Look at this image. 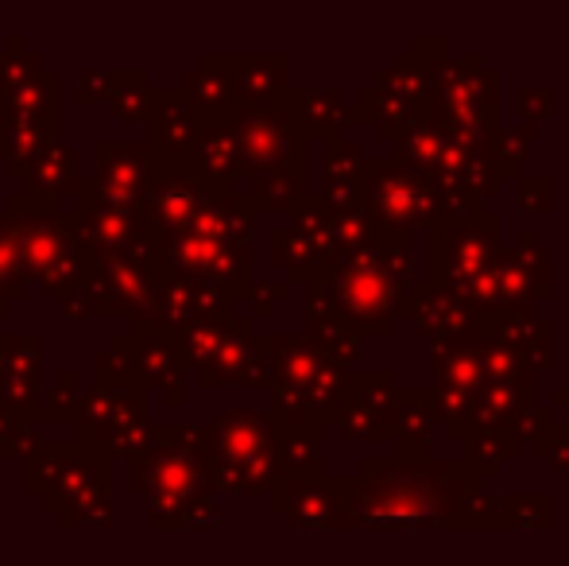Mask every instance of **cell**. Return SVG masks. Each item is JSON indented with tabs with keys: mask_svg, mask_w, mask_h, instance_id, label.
Here are the masks:
<instances>
[{
	"mask_svg": "<svg viewBox=\"0 0 569 566\" xmlns=\"http://www.w3.org/2000/svg\"><path fill=\"white\" fill-rule=\"evenodd\" d=\"M407 51L411 54H419L422 62H438V59H446V54H450V39L446 36H415V43L407 47Z\"/></svg>",
	"mask_w": 569,
	"mask_h": 566,
	"instance_id": "cell-57",
	"label": "cell"
},
{
	"mask_svg": "<svg viewBox=\"0 0 569 566\" xmlns=\"http://www.w3.org/2000/svg\"><path fill=\"white\" fill-rule=\"evenodd\" d=\"M256 206L248 195L240 190H210L206 202L198 206L194 221H190L182 234H198V237H213V241L226 245H248L256 229Z\"/></svg>",
	"mask_w": 569,
	"mask_h": 566,
	"instance_id": "cell-23",
	"label": "cell"
},
{
	"mask_svg": "<svg viewBox=\"0 0 569 566\" xmlns=\"http://www.w3.org/2000/svg\"><path fill=\"white\" fill-rule=\"evenodd\" d=\"M120 357L128 361V369L140 377L143 388H159L167 404H182V377H187V365L179 357L171 334L159 330L151 318H136L128 326V334H117L113 346Z\"/></svg>",
	"mask_w": 569,
	"mask_h": 566,
	"instance_id": "cell-15",
	"label": "cell"
},
{
	"mask_svg": "<svg viewBox=\"0 0 569 566\" xmlns=\"http://www.w3.org/2000/svg\"><path fill=\"white\" fill-rule=\"evenodd\" d=\"M531 143H535V125H500L492 132V143H488V159H492V171L500 182L519 179V167L527 163L531 156Z\"/></svg>",
	"mask_w": 569,
	"mask_h": 566,
	"instance_id": "cell-40",
	"label": "cell"
},
{
	"mask_svg": "<svg viewBox=\"0 0 569 566\" xmlns=\"http://www.w3.org/2000/svg\"><path fill=\"white\" fill-rule=\"evenodd\" d=\"M182 93L198 113H232L237 109V90L226 67V54H202L194 70L182 78Z\"/></svg>",
	"mask_w": 569,
	"mask_h": 566,
	"instance_id": "cell-30",
	"label": "cell"
},
{
	"mask_svg": "<svg viewBox=\"0 0 569 566\" xmlns=\"http://www.w3.org/2000/svg\"><path fill=\"white\" fill-rule=\"evenodd\" d=\"M287 295H291V284H252L244 295L237 299V307H248L240 318H248V322H256V318H268L271 315V307L276 302H283Z\"/></svg>",
	"mask_w": 569,
	"mask_h": 566,
	"instance_id": "cell-53",
	"label": "cell"
},
{
	"mask_svg": "<svg viewBox=\"0 0 569 566\" xmlns=\"http://www.w3.org/2000/svg\"><path fill=\"white\" fill-rule=\"evenodd\" d=\"M547 532L555 528L550 493H500V532Z\"/></svg>",
	"mask_w": 569,
	"mask_h": 566,
	"instance_id": "cell-39",
	"label": "cell"
},
{
	"mask_svg": "<svg viewBox=\"0 0 569 566\" xmlns=\"http://www.w3.org/2000/svg\"><path fill=\"white\" fill-rule=\"evenodd\" d=\"M430 388H399L396 396V461H430Z\"/></svg>",
	"mask_w": 569,
	"mask_h": 566,
	"instance_id": "cell-28",
	"label": "cell"
},
{
	"mask_svg": "<svg viewBox=\"0 0 569 566\" xmlns=\"http://www.w3.org/2000/svg\"><path fill=\"white\" fill-rule=\"evenodd\" d=\"M295 121H299L302 140L333 143L345 137L349 125V101L338 86H318V90H291Z\"/></svg>",
	"mask_w": 569,
	"mask_h": 566,
	"instance_id": "cell-27",
	"label": "cell"
},
{
	"mask_svg": "<svg viewBox=\"0 0 569 566\" xmlns=\"http://www.w3.org/2000/svg\"><path fill=\"white\" fill-rule=\"evenodd\" d=\"M535 454H539V461H547L550 469L569 474V419H562V424L555 419V427L535 443Z\"/></svg>",
	"mask_w": 569,
	"mask_h": 566,
	"instance_id": "cell-54",
	"label": "cell"
},
{
	"mask_svg": "<svg viewBox=\"0 0 569 566\" xmlns=\"http://www.w3.org/2000/svg\"><path fill=\"white\" fill-rule=\"evenodd\" d=\"M396 396L399 385L388 369L349 373L341 411L333 419L345 443H396Z\"/></svg>",
	"mask_w": 569,
	"mask_h": 566,
	"instance_id": "cell-14",
	"label": "cell"
},
{
	"mask_svg": "<svg viewBox=\"0 0 569 566\" xmlns=\"http://www.w3.org/2000/svg\"><path fill=\"white\" fill-rule=\"evenodd\" d=\"M109 101H113L120 121H148V106H151L148 75H143V70H132V75H117Z\"/></svg>",
	"mask_w": 569,
	"mask_h": 566,
	"instance_id": "cell-47",
	"label": "cell"
},
{
	"mask_svg": "<svg viewBox=\"0 0 569 566\" xmlns=\"http://www.w3.org/2000/svg\"><path fill=\"white\" fill-rule=\"evenodd\" d=\"M98 369V385L90 396H78L74 424L90 446H98L109 461L132 458L140 450L143 435H148V388L140 385L128 361L117 349L93 361Z\"/></svg>",
	"mask_w": 569,
	"mask_h": 566,
	"instance_id": "cell-5",
	"label": "cell"
},
{
	"mask_svg": "<svg viewBox=\"0 0 569 566\" xmlns=\"http://www.w3.org/2000/svg\"><path fill=\"white\" fill-rule=\"evenodd\" d=\"M109 485V458L82 435L74 443H43L28 458V493L59 516L62 528H106L113 520Z\"/></svg>",
	"mask_w": 569,
	"mask_h": 566,
	"instance_id": "cell-3",
	"label": "cell"
},
{
	"mask_svg": "<svg viewBox=\"0 0 569 566\" xmlns=\"http://www.w3.org/2000/svg\"><path fill=\"white\" fill-rule=\"evenodd\" d=\"M287 226L271 229V260L283 268L291 280H318L333 260V214L318 195H307L291 214Z\"/></svg>",
	"mask_w": 569,
	"mask_h": 566,
	"instance_id": "cell-12",
	"label": "cell"
},
{
	"mask_svg": "<svg viewBox=\"0 0 569 566\" xmlns=\"http://www.w3.org/2000/svg\"><path fill=\"white\" fill-rule=\"evenodd\" d=\"M206 469L213 497L229 493H271L283 477L276 454V424L268 411L232 408L206 424Z\"/></svg>",
	"mask_w": 569,
	"mask_h": 566,
	"instance_id": "cell-4",
	"label": "cell"
},
{
	"mask_svg": "<svg viewBox=\"0 0 569 566\" xmlns=\"http://www.w3.org/2000/svg\"><path fill=\"white\" fill-rule=\"evenodd\" d=\"M419 117H422V109L399 106V101H383L380 93H376V113H372L376 137H380L383 143H391V148H396V143L407 137V129H411Z\"/></svg>",
	"mask_w": 569,
	"mask_h": 566,
	"instance_id": "cell-48",
	"label": "cell"
},
{
	"mask_svg": "<svg viewBox=\"0 0 569 566\" xmlns=\"http://www.w3.org/2000/svg\"><path fill=\"white\" fill-rule=\"evenodd\" d=\"M237 90V106H263L291 90V59L287 54H226Z\"/></svg>",
	"mask_w": 569,
	"mask_h": 566,
	"instance_id": "cell-24",
	"label": "cell"
},
{
	"mask_svg": "<svg viewBox=\"0 0 569 566\" xmlns=\"http://www.w3.org/2000/svg\"><path fill=\"white\" fill-rule=\"evenodd\" d=\"M39 75H43V59L23 51V39L16 36L12 43H8V51L0 54V93L28 82V78H39Z\"/></svg>",
	"mask_w": 569,
	"mask_h": 566,
	"instance_id": "cell-49",
	"label": "cell"
},
{
	"mask_svg": "<svg viewBox=\"0 0 569 566\" xmlns=\"http://www.w3.org/2000/svg\"><path fill=\"white\" fill-rule=\"evenodd\" d=\"M8 221L20 241L28 276H36L39 287L51 295L70 291L86 280V257L70 234V218L54 206H36L23 195L8 198Z\"/></svg>",
	"mask_w": 569,
	"mask_h": 566,
	"instance_id": "cell-7",
	"label": "cell"
},
{
	"mask_svg": "<svg viewBox=\"0 0 569 566\" xmlns=\"http://www.w3.org/2000/svg\"><path fill=\"white\" fill-rule=\"evenodd\" d=\"M98 171H93V190L106 202L124 206V210H143L148 202V171H151V151L148 140H101L93 148Z\"/></svg>",
	"mask_w": 569,
	"mask_h": 566,
	"instance_id": "cell-17",
	"label": "cell"
},
{
	"mask_svg": "<svg viewBox=\"0 0 569 566\" xmlns=\"http://www.w3.org/2000/svg\"><path fill=\"white\" fill-rule=\"evenodd\" d=\"M318 291L326 295L330 310L349 322L360 338H388L396 322L407 315V287L411 280L388 276L372 257V245L360 252L333 257L318 280Z\"/></svg>",
	"mask_w": 569,
	"mask_h": 566,
	"instance_id": "cell-6",
	"label": "cell"
},
{
	"mask_svg": "<svg viewBox=\"0 0 569 566\" xmlns=\"http://www.w3.org/2000/svg\"><path fill=\"white\" fill-rule=\"evenodd\" d=\"M430 373H435V385L442 388H465V393L485 388L480 334L469 341H438V346H430Z\"/></svg>",
	"mask_w": 569,
	"mask_h": 566,
	"instance_id": "cell-31",
	"label": "cell"
},
{
	"mask_svg": "<svg viewBox=\"0 0 569 566\" xmlns=\"http://www.w3.org/2000/svg\"><path fill=\"white\" fill-rule=\"evenodd\" d=\"M442 179H453L461 190H469V195H477L480 202H485V195H500L503 182L496 179L492 171V159H488V151H469V148H457V143L446 140V151H442V163H438V171Z\"/></svg>",
	"mask_w": 569,
	"mask_h": 566,
	"instance_id": "cell-35",
	"label": "cell"
},
{
	"mask_svg": "<svg viewBox=\"0 0 569 566\" xmlns=\"http://www.w3.org/2000/svg\"><path fill=\"white\" fill-rule=\"evenodd\" d=\"M383 101H399V106H411V109H422L427 101V90H430V67L411 51H399L391 59V67L380 70L372 86Z\"/></svg>",
	"mask_w": 569,
	"mask_h": 566,
	"instance_id": "cell-34",
	"label": "cell"
},
{
	"mask_svg": "<svg viewBox=\"0 0 569 566\" xmlns=\"http://www.w3.org/2000/svg\"><path fill=\"white\" fill-rule=\"evenodd\" d=\"M407 315L419 326V334L438 346V341H469L480 334V318L457 291L430 280H415L407 287Z\"/></svg>",
	"mask_w": 569,
	"mask_h": 566,
	"instance_id": "cell-18",
	"label": "cell"
},
{
	"mask_svg": "<svg viewBox=\"0 0 569 566\" xmlns=\"http://www.w3.org/2000/svg\"><path fill=\"white\" fill-rule=\"evenodd\" d=\"M39 369H43V338L39 334L0 338V408L28 419L39 388H43Z\"/></svg>",
	"mask_w": 569,
	"mask_h": 566,
	"instance_id": "cell-21",
	"label": "cell"
},
{
	"mask_svg": "<svg viewBox=\"0 0 569 566\" xmlns=\"http://www.w3.org/2000/svg\"><path fill=\"white\" fill-rule=\"evenodd\" d=\"M511 257H516V265L527 272V280L539 287L542 302L555 299V268H550V257H547V249H542V241H539V229H519Z\"/></svg>",
	"mask_w": 569,
	"mask_h": 566,
	"instance_id": "cell-41",
	"label": "cell"
},
{
	"mask_svg": "<svg viewBox=\"0 0 569 566\" xmlns=\"http://www.w3.org/2000/svg\"><path fill=\"white\" fill-rule=\"evenodd\" d=\"M503 249V221L500 214L480 210L472 218L438 221L430 229V284L453 287L465 276H477Z\"/></svg>",
	"mask_w": 569,
	"mask_h": 566,
	"instance_id": "cell-11",
	"label": "cell"
},
{
	"mask_svg": "<svg viewBox=\"0 0 569 566\" xmlns=\"http://www.w3.org/2000/svg\"><path fill=\"white\" fill-rule=\"evenodd\" d=\"M480 330L500 334V338L523 357L527 369H531L535 377H539V373H550V365H555V318H550V310H539V307L516 310V315L480 326Z\"/></svg>",
	"mask_w": 569,
	"mask_h": 566,
	"instance_id": "cell-25",
	"label": "cell"
},
{
	"mask_svg": "<svg viewBox=\"0 0 569 566\" xmlns=\"http://www.w3.org/2000/svg\"><path fill=\"white\" fill-rule=\"evenodd\" d=\"M20 424H23V416H12V411H4V408H0V438H4V435H12V430L20 427Z\"/></svg>",
	"mask_w": 569,
	"mask_h": 566,
	"instance_id": "cell-58",
	"label": "cell"
},
{
	"mask_svg": "<svg viewBox=\"0 0 569 566\" xmlns=\"http://www.w3.org/2000/svg\"><path fill=\"white\" fill-rule=\"evenodd\" d=\"M555 408L550 404H527V408L516 411V419H511V435H516V443H539L542 435H547L550 427H555Z\"/></svg>",
	"mask_w": 569,
	"mask_h": 566,
	"instance_id": "cell-51",
	"label": "cell"
},
{
	"mask_svg": "<svg viewBox=\"0 0 569 566\" xmlns=\"http://www.w3.org/2000/svg\"><path fill=\"white\" fill-rule=\"evenodd\" d=\"M54 121L59 117H12V113H0V159H4L8 175L12 179H23L28 163L54 143Z\"/></svg>",
	"mask_w": 569,
	"mask_h": 566,
	"instance_id": "cell-29",
	"label": "cell"
},
{
	"mask_svg": "<svg viewBox=\"0 0 569 566\" xmlns=\"http://www.w3.org/2000/svg\"><path fill=\"white\" fill-rule=\"evenodd\" d=\"M480 485L485 481L472 477L461 458H365L352 477H338V532L435 528L450 520L461 497H469Z\"/></svg>",
	"mask_w": 569,
	"mask_h": 566,
	"instance_id": "cell-1",
	"label": "cell"
},
{
	"mask_svg": "<svg viewBox=\"0 0 569 566\" xmlns=\"http://www.w3.org/2000/svg\"><path fill=\"white\" fill-rule=\"evenodd\" d=\"M198 385L202 388H221V385L268 388V349H263V334H256L248 318H240V315L229 318L213 357L198 369Z\"/></svg>",
	"mask_w": 569,
	"mask_h": 566,
	"instance_id": "cell-16",
	"label": "cell"
},
{
	"mask_svg": "<svg viewBox=\"0 0 569 566\" xmlns=\"http://www.w3.org/2000/svg\"><path fill=\"white\" fill-rule=\"evenodd\" d=\"M232 129L240 148V179H260L276 167L307 159V140L295 121L291 90L263 106H237L232 109Z\"/></svg>",
	"mask_w": 569,
	"mask_h": 566,
	"instance_id": "cell-9",
	"label": "cell"
},
{
	"mask_svg": "<svg viewBox=\"0 0 569 566\" xmlns=\"http://www.w3.org/2000/svg\"><path fill=\"white\" fill-rule=\"evenodd\" d=\"M516 106L523 113V125H539L555 117V90L550 86H527V90H519Z\"/></svg>",
	"mask_w": 569,
	"mask_h": 566,
	"instance_id": "cell-55",
	"label": "cell"
},
{
	"mask_svg": "<svg viewBox=\"0 0 569 566\" xmlns=\"http://www.w3.org/2000/svg\"><path fill=\"white\" fill-rule=\"evenodd\" d=\"M566 400H569V385H566ZM566 411H569V404H566Z\"/></svg>",
	"mask_w": 569,
	"mask_h": 566,
	"instance_id": "cell-60",
	"label": "cell"
},
{
	"mask_svg": "<svg viewBox=\"0 0 569 566\" xmlns=\"http://www.w3.org/2000/svg\"><path fill=\"white\" fill-rule=\"evenodd\" d=\"M365 159L360 156V143L357 140H333L326 143V156H322V190L330 187H345V182H360V171H365Z\"/></svg>",
	"mask_w": 569,
	"mask_h": 566,
	"instance_id": "cell-46",
	"label": "cell"
},
{
	"mask_svg": "<svg viewBox=\"0 0 569 566\" xmlns=\"http://www.w3.org/2000/svg\"><path fill=\"white\" fill-rule=\"evenodd\" d=\"M500 70L485 67L480 54H446L430 62V90L422 101V117L450 113H488L500 117Z\"/></svg>",
	"mask_w": 569,
	"mask_h": 566,
	"instance_id": "cell-13",
	"label": "cell"
},
{
	"mask_svg": "<svg viewBox=\"0 0 569 566\" xmlns=\"http://www.w3.org/2000/svg\"><path fill=\"white\" fill-rule=\"evenodd\" d=\"M28 265H23L20 241H16V229L8 221V214H0V299L12 302L20 295H28Z\"/></svg>",
	"mask_w": 569,
	"mask_h": 566,
	"instance_id": "cell-43",
	"label": "cell"
},
{
	"mask_svg": "<svg viewBox=\"0 0 569 566\" xmlns=\"http://www.w3.org/2000/svg\"><path fill=\"white\" fill-rule=\"evenodd\" d=\"M396 151H399L396 159H403V163H411V167H419V171L435 175L438 163H442L446 137L435 129V125H427L419 117V121H415L411 129H407V137L396 143Z\"/></svg>",
	"mask_w": 569,
	"mask_h": 566,
	"instance_id": "cell-42",
	"label": "cell"
},
{
	"mask_svg": "<svg viewBox=\"0 0 569 566\" xmlns=\"http://www.w3.org/2000/svg\"><path fill=\"white\" fill-rule=\"evenodd\" d=\"M190 280L218 287L232 295V302L248 291L252 280V249L248 245H226L198 234H167L159 237V280Z\"/></svg>",
	"mask_w": 569,
	"mask_h": 566,
	"instance_id": "cell-10",
	"label": "cell"
},
{
	"mask_svg": "<svg viewBox=\"0 0 569 566\" xmlns=\"http://www.w3.org/2000/svg\"><path fill=\"white\" fill-rule=\"evenodd\" d=\"M461 446H465V454H461L465 469H469L472 477H480V481H485V477L503 474V466L519 458V443H516V435H511L508 427L472 435L469 443H461Z\"/></svg>",
	"mask_w": 569,
	"mask_h": 566,
	"instance_id": "cell-38",
	"label": "cell"
},
{
	"mask_svg": "<svg viewBox=\"0 0 569 566\" xmlns=\"http://www.w3.org/2000/svg\"><path fill=\"white\" fill-rule=\"evenodd\" d=\"M268 497L271 513L295 528H338V477H279Z\"/></svg>",
	"mask_w": 569,
	"mask_h": 566,
	"instance_id": "cell-20",
	"label": "cell"
},
{
	"mask_svg": "<svg viewBox=\"0 0 569 566\" xmlns=\"http://www.w3.org/2000/svg\"><path fill=\"white\" fill-rule=\"evenodd\" d=\"M480 361H485V385L535 396V373L527 369V361L500 338V334L480 330Z\"/></svg>",
	"mask_w": 569,
	"mask_h": 566,
	"instance_id": "cell-36",
	"label": "cell"
},
{
	"mask_svg": "<svg viewBox=\"0 0 569 566\" xmlns=\"http://www.w3.org/2000/svg\"><path fill=\"white\" fill-rule=\"evenodd\" d=\"M128 481L148 500L151 528H213L218 500L206 469V430L190 424L148 427L140 450L128 458Z\"/></svg>",
	"mask_w": 569,
	"mask_h": 566,
	"instance_id": "cell-2",
	"label": "cell"
},
{
	"mask_svg": "<svg viewBox=\"0 0 569 566\" xmlns=\"http://www.w3.org/2000/svg\"><path fill=\"white\" fill-rule=\"evenodd\" d=\"M307 341L322 354L326 365H333L338 373H349L360 357V334L349 322H341L333 310L322 315H307Z\"/></svg>",
	"mask_w": 569,
	"mask_h": 566,
	"instance_id": "cell-33",
	"label": "cell"
},
{
	"mask_svg": "<svg viewBox=\"0 0 569 566\" xmlns=\"http://www.w3.org/2000/svg\"><path fill=\"white\" fill-rule=\"evenodd\" d=\"M372 257L388 276L411 280L415 265V234H399V229H376L372 234Z\"/></svg>",
	"mask_w": 569,
	"mask_h": 566,
	"instance_id": "cell-45",
	"label": "cell"
},
{
	"mask_svg": "<svg viewBox=\"0 0 569 566\" xmlns=\"http://www.w3.org/2000/svg\"><path fill=\"white\" fill-rule=\"evenodd\" d=\"M190 171L210 190H237L240 148H237V129H232V113H202L194 156H190Z\"/></svg>",
	"mask_w": 569,
	"mask_h": 566,
	"instance_id": "cell-22",
	"label": "cell"
},
{
	"mask_svg": "<svg viewBox=\"0 0 569 566\" xmlns=\"http://www.w3.org/2000/svg\"><path fill=\"white\" fill-rule=\"evenodd\" d=\"M4 310H8V302H4V299H0V315H4Z\"/></svg>",
	"mask_w": 569,
	"mask_h": 566,
	"instance_id": "cell-59",
	"label": "cell"
},
{
	"mask_svg": "<svg viewBox=\"0 0 569 566\" xmlns=\"http://www.w3.org/2000/svg\"><path fill=\"white\" fill-rule=\"evenodd\" d=\"M43 404H47V408L31 411V416H39V419H74V408H78V377H74V373L62 369L59 373V385L47 393Z\"/></svg>",
	"mask_w": 569,
	"mask_h": 566,
	"instance_id": "cell-52",
	"label": "cell"
},
{
	"mask_svg": "<svg viewBox=\"0 0 569 566\" xmlns=\"http://www.w3.org/2000/svg\"><path fill=\"white\" fill-rule=\"evenodd\" d=\"M74 190H78L74 148H70V143H62V140H54L28 163L20 195L28 198V202H36V206H54V210H59L62 198L74 195Z\"/></svg>",
	"mask_w": 569,
	"mask_h": 566,
	"instance_id": "cell-26",
	"label": "cell"
},
{
	"mask_svg": "<svg viewBox=\"0 0 569 566\" xmlns=\"http://www.w3.org/2000/svg\"><path fill=\"white\" fill-rule=\"evenodd\" d=\"M360 202H365V214H368V221H372V229L415 234V229L438 226L435 179L396 156L365 159V171H360Z\"/></svg>",
	"mask_w": 569,
	"mask_h": 566,
	"instance_id": "cell-8",
	"label": "cell"
},
{
	"mask_svg": "<svg viewBox=\"0 0 569 566\" xmlns=\"http://www.w3.org/2000/svg\"><path fill=\"white\" fill-rule=\"evenodd\" d=\"M198 113L187 101L182 90H151L148 106V125H151V163H171V167H190L198 143Z\"/></svg>",
	"mask_w": 569,
	"mask_h": 566,
	"instance_id": "cell-19",
	"label": "cell"
},
{
	"mask_svg": "<svg viewBox=\"0 0 569 566\" xmlns=\"http://www.w3.org/2000/svg\"><path fill=\"white\" fill-rule=\"evenodd\" d=\"M446 528L457 532H500V493L472 489L469 497H461V505L453 508V516L446 520Z\"/></svg>",
	"mask_w": 569,
	"mask_h": 566,
	"instance_id": "cell-44",
	"label": "cell"
},
{
	"mask_svg": "<svg viewBox=\"0 0 569 566\" xmlns=\"http://www.w3.org/2000/svg\"><path fill=\"white\" fill-rule=\"evenodd\" d=\"M307 195V159L260 175V179H252V190H248L256 214H291Z\"/></svg>",
	"mask_w": 569,
	"mask_h": 566,
	"instance_id": "cell-32",
	"label": "cell"
},
{
	"mask_svg": "<svg viewBox=\"0 0 569 566\" xmlns=\"http://www.w3.org/2000/svg\"><path fill=\"white\" fill-rule=\"evenodd\" d=\"M276 454L283 477H318L322 469V430L276 427Z\"/></svg>",
	"mask_w": 569,
	"mask_h": 566,
	"instance_id": "cell-37",
	"label": "cell"
},
{
	"mask_svg": "<svg viewBox=\"0 0 569 566\" xmlns=\"http://www.w3.org/2000/svg\"><path fill=\"white\" fill-rule=\"evenodd\" d=\"M113 78L117 75H106V70H86L82 75V82H78V106H93L98 98H106L109 101V93H113Z\"/></svg>",
	"mask_w": 569,
	"mask_h": 566,
	"instance_id": "cell-56",
	"label": "cell"
},
{
	"mask_svg": "<svg viewBox=\"0 0 569 566\" xmlns=\"http://www.w3.org/2000/svg\"><path fill=\"white\" fill-rule=\"evenodd\" d=\"M516 206L523 214H550L555 210V179L550 175H519Z\"/></svg>",
	"mask_w": 569,
	"mask_h": 566,
	"instance_id": "cell-50",
	"label": "cell"
}]
</instances>
